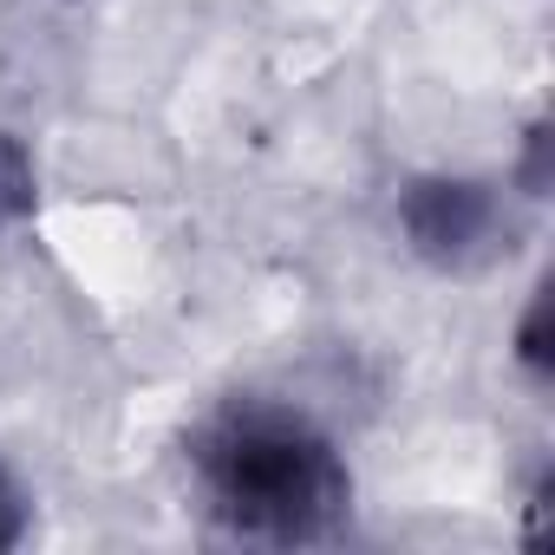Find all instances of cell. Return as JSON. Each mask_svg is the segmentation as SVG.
Masks as SVG:
<instances>
[{"instance_id":"3","label":"cell","mask_w":555,"mask_h":555,"mask_svg":"<svg viewBox=\"0 0 555 555\" xmlns=\"http://www.w3.org/2000/svg\"><path fill=\"white\" fill-rule=\"evenodd\" d=\"M40 209V170L14 131H0V235Z\"/></svg>"},{"instance_id":"2","label":"cell","mask_w":555,"mask_h":555,"mask_svg":"<svg viewBox=\"0 0 555 555\" xmlns=\"http://www.w3.org/2000/svg\"><path fill=\"white\" fill-rule=\"evenodd\" d=\"M399 235L418 261L464 274L509 248V209L483 177H412L399 190Z\"/></svg>"},{"instance_id":"4","label":"cell","mask_w":555,"mask_h":555,"mask_svg":"<svg viewBox=\"0 0 555 555\" xmlns=\"http://www.w3.org/2000/svg\"><path fill=\"white\" fill-rule=\"evenodd\" d=\"M516 360L529 379H548V288L529 295V314L516 321Z\"/></svg>"},{"instance_id":"5","label":"cell","mask_w":555,"mask_h":555,"mask_svg":"<svg viewBox=\"0 0 555 555\" xmlns=\"http://www.w3.org/2000/svg\"><path fill=\"white\" fill-rule=\"evenodd\" d=\"M27 529H34V496L21 490V477H14L8 464H0V555L21 548Z\"/></svg>"},{"instance_id":"6","label":"cell","mask_w":555,"mask_h":555,"mask_svg":"<svg viewBox=\"0 0 555 555\" xmlns=\"http://www.w3.org/2000/svg\"><path fill=\"white\" fill-rule=\"evenodd\" d=\"M548 118H535L529 131H522V164H516V183H522V196H542L548 190Z\"/></svg>"},{"instance_id":"1","label":"cell","mask_w":555,"mask_h":555,"mask_svg":"<svg viewBox=\"0 0 555 555\" xmlns=\"http://www.w3.org/2000/svg\"><path fill=\"white\" fill-rule=\"evenodd\" d=\"M190 470L216 529L268 548L327 542L353 516L340 444L295 405L229 399L190 431Z\"/></svg>"}]
</instances>
